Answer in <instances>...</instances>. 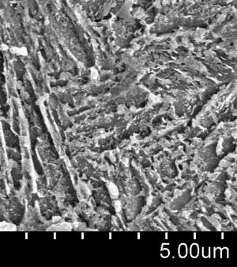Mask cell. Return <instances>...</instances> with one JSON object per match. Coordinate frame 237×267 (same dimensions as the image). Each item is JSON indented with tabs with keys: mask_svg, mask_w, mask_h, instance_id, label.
Listing matches in <instances>:
<instances>
[{
	"mask_svg": "<svg viewBox=\"0 0 237 267\" xmlns=\"http://www.w3.org/2000/svg\"><path fill=\"white\" fill-rule=\"evenodd\" d=\"M10 51L11 53H15V54H18V55H22V56H27V49L25 48V47H22V48H18V47H13V48H10Z\"/></svg>",
	"mask_w": 237,
	"mask_h": 267,
	"instance_id": "obj_1",
	"label": "cell"
},
{
	"mask_svg": "<svg viewBox=\"0 0 237 267\" xmlns=\"http://www.w3.org/2000/svg\"><path fill=\"white\" fill-rule=\"evenodd\" d=\"M178 252H179V255L181 258H185L187 255V247L185 243H181L178 249Z\"/></svg>",
	"mask_w": 237,
	"mask_h": 267,
	"instance_id": "obj_2",
	"label": "cell"
},
{
	"mask_svg": "<svg viewBox=\"0 0 237 267\" xmlns=\"http://www.w3.org/2000/svg\"><path fill=\"white\" fill-rule=\"evenodd\" d=\"M190 252H191V256L192 258H197L198 254H199V247H198V245L197 243H193L191 246Z\"/></svg>",
	"mask_w": 237,
	"mask_h": 267,
	"instance_id": "obj_3",
	"label": "cell"
},
{
	"mask_svg": "<svg viewBox=\"0 0 237 267\" xmlns=\"http://www.w3.org/2000/svg\"><path fill=\"white\" fill-rule=\"evenodd\" d=\"M170 254V251H169V249L167 248H162L161 251H160V255L163 257V258H168Z\"/></svg>",
	"mask_w": 237,
	"mask_h": 267,
	"instance_id": "obj_4",
	"label": "cell"
},
{
	"mask_svg": "<svg viewBox=\"0 0 237 267\" xmlns=\"http://www.w3.org/2000/svg\"><path fill=\"white\" fill-rule=\"evenodd\" d=\"M210 247H203L202 249V255L204 258H208L210 254Z\"/></svg>",
	"mask_w": 237,
	"mask_h": 267,
	"instance_id": "obj_5",
	"label": "cell"
}]
</instances>
